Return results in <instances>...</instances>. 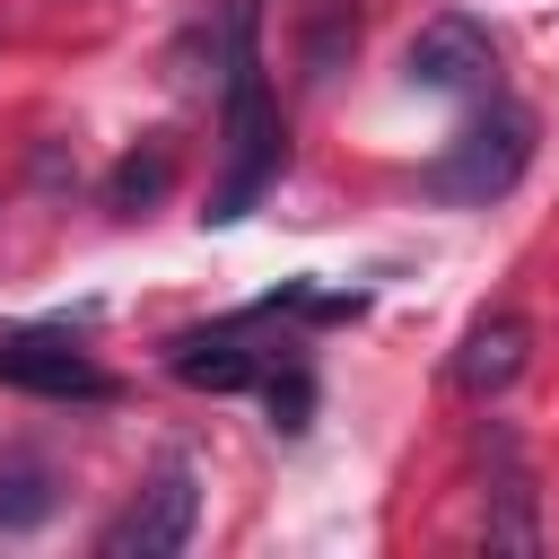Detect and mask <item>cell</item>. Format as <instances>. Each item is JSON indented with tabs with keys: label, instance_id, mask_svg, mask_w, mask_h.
Here are the masks:
<instances>
[{
	"label": "cell",
	"instance_id": "6",
	"mask_svg": "<svg viewBox=\"0 0 559 559\" xmlns=\"http://www.w3.org/2000/svg\"><path fill=\"white\" fill-rule=\"evenodd\" d=\"M166 367L183 384H210V393H236V384H271V358L253 349V314L218 323V332H175Z\"/></svg>",
	"mask_w": 559,
	"mask_h": 559
},
{
	"label": "cell",
	"instance_id": "5",
	"mask_svg": "<svg viewBox=\"0 0 559 559\" xmlns=\"http://www.w3.org/2000/svg\"><path fill=\"white\" fill-rule=\"evenodd\" d=\"M524 358H533V323L498 306V314H480V323L454 341V367H445V376H454V393H472V402H498V393L524 376Z\"/></svg>",
	"mask_w": 559,
	"mask_h": 559
},
{
	"label": "cell",
	"instance_id": "1",
	"mask_svg": "<svg viewBox=\"0 0 559 559\" xmlns=\"http://www.w3.org/2000/svg\"><path fill=\"white\" fill-rule=\"evenodd\" d=\"M524 166H533V114L524 105H507V96H489V114H472L463 131H454V148L445 157H428V192L437 201H454V210H480V201H498V192H515L524 183Z\"/></svg>",
	"mask_w": 559,
	"mask_h": 559
},
{
	"label": "cell",
	"instance_id": "10",
	"mask_svg": "<svg viewBox=\"0 0 559 559\" xmlns=\"http://www.w3.org/2000/svg\"><path fill=\"white\" fill-rule=\"evenodd\" d=\"M349 44H358V17H349V0H314V17H306V70H314V79H332Z\"/></svg>",
	"mask_w": 559,
	"mask_h": 559
},
{
	"label": "cell",
	"instance_id": "2",
	"mask_svg": "<svg viewBox=\"0 0 559 559\" xmlns=\"http://www.w3.org/2000/svg\"><path fill=\"white\" fill-rule=\"evenodd\" d=\"M192 524H201V480H192V463H157L148 480H140V498L105 524V559H175L183 542H192Z\"/></svg>",
	"mask_w": 559,
	"mask_h": 559
},
{
	"label": "cell",
	"instance_id": "4",
	"mask_svg": "<svg viewBox=\"0 0 559 559\" xmlns=\"http://www.w3.org/2000/svg\"><path fill=\"white\" fill-rule=\"evenodd\" d=\"M402 70H411V87H428V96H489V87H498V52H489V35H480L472 17H428V26L411 35Z\"/></svg>",
	"mask_w": 559,
	"mask_h": 559
},
{
	"label": "cell",
	"instance_id": "3",
	"mask_svg": "<svg viewBox=\"0 0 559 559\" xmlns=\"http://www.w3.org/2000/svg\"><path fill=\"white\" fill-rule=\"evenodd\" d=\"M0 384L9 393H35V402H105L114 393V376L70 332H35V323L0 332Z\"/></svg>",
	"mask_w": 559,
	"mask_h": 559
},
{
	"label": "cell",
	"instance_id": "9",
	"mask_svg": "<svg viewBox=\"0 0 559 559\" xmlns=\"http://www.w3.org/2000/svg\"><path fill=\"white\" fill-rule=\"evenodd\" d=\"M52 515V472L35 463V454H0V533H35Z\"/></svg>",
	"mask_w": 559,
	"mask_h": 559
},
{
	"label": "cell",
	"instance_id": "7",
	"mask_svg": "<svg viewBox=\"0 0 559 559\" xmlns=\"http://www.w3.org/2000/svg\"><path fill=\"white\" fill-rule=\"evenodd\" d=\"M489 542L498 550H533L542 533H533V472H524V454L498 437V480H489Z\"/></svg>",
	"mask_w": 559,
	"mask_h": 559
},
{
	"label": "cell",
	"instance_id": "11",
	"mask_svg": "<svg viewBox=\"0 0 559 559\" xmlns=\"http://www.w3.org/2000/svg\"><path fill=\"white\" fill-rule=\"evenodd\" d=\"M271 411H280V428H306V411H314V376H306V367L271 376Z\"/></svg>",
	"mask_w": 559,
	"mask_h": 559
},
{
	"label": "cell",
	"instance_id": "8",
	"mask_svg": "<svg viewBox=\"0 0 559 559\" xmlns=\"http://www.w3.org/2000/svg\"><path fill=\"white\" fill-rule=\"evenodd\" d=\"M166 183H175V148H166V140H140V148L105 175V210H114V218H140Z\"/></svg>",
	"mask_w": 559,
	"mask_h": 559
}]
</instances>
